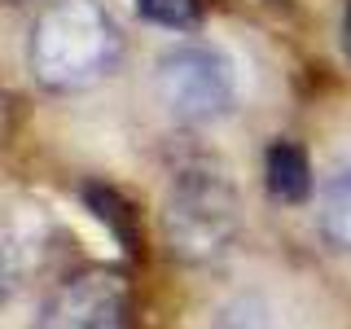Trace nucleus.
<instances>
[{
  "mask_svg": "<svg viewBox=\"0 0 351 329\" xmlns=\"http://www.w3.org/2000/svg\"><path fill=\"white\" fill-rule=\"evenodd\" d=\"M123 31L101 0H49L27 31V71L44 93H88L119 71Z\"/></svg>",
  "mask_w": 351,
  "mask_h": 329,
  "instance_id": "obj_1",
  "label": "nucleus"
},
{
  "mask_svg": "<svg viewBox=\"0 0 351 329\" xmlns=\"http://www.w3.org/2000/svg\"><path fill=\"white\" fill-rule=\"evenodd\" d=\"M263 184L268 193L285 206H299L312 193V167H307V154L294 141H272L263 154Z\"/></svg>",
  "mask_w": 351,
  "mask_h": 329,
  "instance_id": "obj_7",
  "label": "nucleus"
},
{
  "mask_svg": "<svg viewBox=\"0 0 351 329\" xmlns=\"http://www.w3.org/2000/svg\"><path fill=\"white\" fill-rule=\"evenodd\" d=\"M158 233L171 259L215 263L241 233V193L219 158H184L158 206Z\"/></svg>",
  "mask_w": 351,
  "mask_h": 329,
  "instance_id": "obj_2",
  "label": "nucleus"
},
{
  "mask_svg": "<svg viewBox=\"0 0 351 329\" xmlns=\"http://www.w3.org/2000/svg\"><path fill=\"white\" fill-rule=\"evenodd\" d=\"M36 329H132V281L110 263H88L49 290Z\"/></svg>",
  "mask_w": 351,
  "mask_h": 329,
  "instance_id": "obj_4",
  "label": "nucleus"
},
{
  "mask_svg": "<svg viewBox=\"0 0 351 329\" xmlns=\"http://www.w3.org/2000/svg\"><path fill=\"white\" fill-rule=\"evenodd\" d=\"M343 44H347V53H351V5H347V14H343Z\"/></svg>",
  "mask_w": 351,
  "mask_h": 329,
  "instance_id": "obj_10",
  "label": "nucleus"
},
{
  "mask_svg": "<svg viewBox=\"0 0 351 329\" xmlns=\"http://www.w3.org/2000/svg\"><path fill=\"white\" fill-rule=\"evenodd\" d=\"M316 224H321V237L329 246L351 255V154H343L325 171L321 197H316Z\"/></svg>",
  "mask_w": 351,
  "mask_h": 329,
  "instance_id": "obj_6",
  "label": "nucleus"
},
{
  "mask_svg": "<svg viewBox=\"0 0 351 329\" xmlns=\"http://www.w3.org/2000/svg\"><path fill=\"white\" fill-rule=\"evenodd\" d=\"M215 329H272V312L263 307V299H255V294H241V299H233L219 312Z\"/></svg>",
  "mask_w": 351,
  "mask_h": 329,
  "instance_id": "obj_9",
  "label": "nucleus"
},
{
  "mask_svg": "<svg viewBox=\"0 0 351 329\" xmlns=\"http://www.w3.org/2000/svg\"><path fill=\"white\" fill-rule=\"evenodd\" d=\"M44 241H49V215H44V206H14V211L5 215L0 268H5V285H9V290H18V285L40 268Z\"/></svg>",
  "mask_w": 351,
  "mask_h": 329,
  "instance_id": "obj_5",
  "label": "nucleus"
},
{
  "mask_svg": "<svg viewBox=\"0 0 351 329\" xmlns=\"http://www.w3.org/2000/svg\"><path fill=\"white\" fill-rule=\"evenodd\" d=\"M154 97L167 119L184 127H206L237 101V71L211 44H171L154 62Z\"/></svg>",
  "mask_w": 351,
  "mask_h": 329,
  "instance_id": "obj_3",
  "label": "nucleus"
},
{
  "mask_svg": "<svg viewBox=\"0 0 351 329\" xmlns=\"http://www.w3.org/2000/svg\"><path fill=\"white\" fill-rule=\"evenodd\" d=\"M141 18L167 31H193L202 22V0H136Z\"/></svg>",
  "mask_w": 351,
  "mask_h": 329,
  "instance_id": "obj_8",
  "label": "nucleus"
}]
</instances>
